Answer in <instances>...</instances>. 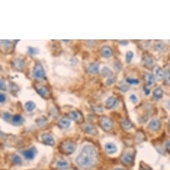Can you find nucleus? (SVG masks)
<instances>
[{"instance_id":"c9c22d12","label":"nucleus","mask_w":170,"mask_h":170,"mask_svg":"<svg viewBox=\"0 0 170 170\" xmlns=\"http://www.w3.org/2000/svg\"><path fill=\"white\" fill-rule=\"evenodd\" d=\"M165 79H166V80H165L166 84L168 85H170V74H169L166 75Z\"/></svg>"},{"instance_id":"e433bc0d","label":"nucleus","mask_w":170,"mask_h":170,"mask_svg":"<svg viewBox=\"0 0 170 170\" xmlns=\"http://www.w3.org/2000/svg\"><path fill=\"white\" fill-rule=\"evenodd\" d=\"M0 88L1 90H6V86H5V83L3 80H1V84H0Z\"/></svg>"},{"instance_id":"9b49d317","label":"nucleus","mask_w":170,"mask_h":170,"mask_svg":"<svg viewBox=\"0 0 170 170\" xmlns=\"http://www.w3.org/2000/svg\"><path fill=\"white\" fill-rule=\"evenodd\" d=\"M24 61L21 59H15L12 62L13 68L18 71H21L24 68Z\"/></svg>"},{"instance_id":"4be33fe9","label":"nucleus","mask_w":170,"mask_h":170,"mask_svg":"<svg viewBox=\"0 0 170 170\" xmlns=\"http://www.w3.org/2000/svg\"><path fill=\"white\" fill-rule=\"evenodd\" d=\"M12 121L13 124H15L16 125H19L24 123V119L20 115H15L13 117Z\"/></svg>"},{"instance_id":"4c0bfd02","label":"nucleus","mask_w":170,"mask_h":170,"mask_svg":"<svg viewBox=\"0 0 170 170\" xmlns=\"http://www.w3.org/2000/svg\"><path fill=\"white\" fill-rule=\"evenodd\" d=\"M5 99H6L5 95L4 93H1V95H0V102H1V103H3L5 101Z\"/></svg>"},{"instance_id":"79ce46f5","label":"nucleus","mask_w":170,"mask_h":170,"mask_svg":"<svg viewBox=\"0 0 170 170\" xmlns=\"http://www.w3.org/2000/svg\"><path fill=\"white\" fill-rule=\"evenodd\" d=\"M169 132H170V120L169 121Z\"/></svg>"},{"instance_id":"423d86ee","label":"nucleus","mask_w":170,"mask_h":170,"mask_svg":"<svg viewBox=\"0 0 170 170\" xmlns=\"http://www.w3.org/2000/svg\"><path fill=\"white\" fill-rule=\"evenodd\" d=\"M118 103L119 102L116 97L111 96L105 102V107L107 109H113L118 106Z\"/></svg>"},{"instance_id":"473e14b6","label":"nucleus","mask_w":170,"mask_h":170,"mask_svg":"<svg viewBox=\"0 0 170 170\" xmlns=\"http://www.w3.org/2000/svg\"><path fill=\"white\" fill-rule=\"evenodd\" d=\"M4 119L5 121H6L7 122H9L10 121V119H11V115L10 113H7V112H5L4 113Z\"/></svg>"},{"instance_id":"58836bf2","label":"nucleus","mask_w":170,"mask_h":170,"mask_svg":"<svg viewBox=\"0 0 170 170\" xmlns=\"http://www.w3.org/2000/svg\"><path fill=\"white\" fill-rule=\"evenodd\" d=\"M166 149L168 153L170 154V140H168L166 143Z\"/></svg>"},{"instance_id":"f704fd0d","label":"nucleus","mask_w":170,"mask_h":170,"mask_svg":"<svg viewBox=\"0 0 170 170\" xmlns=\"http://www.w3.org/2000/svg\"><path fill=\"white\" fill-rule=\"evenodd\" d=\"M130 98L131 99V101H132L133 103V104H135V103L138 102V97H136V96H135V95H134V94L131 95L130 97Z\"/></svg>"},{"instance_id":"ea45409f","label":"nucleus","mask_w":170,"mask_h":170,"mask_svg":"<svg viewBox=\"0 0 170 170\" xmlns=\"http://www.w3.org/2000/svg\"><path fill=\"white\" fill-rule=\"evenodd\" d=\"M144 92H145V93H146V96H147V95H149V93H150L149 90L146 88V86H144Z\"/></svg>"},{"instance_id":"412c9836","label":"nucleus","mask_w":170,"mask_h":170,"mask_svg":"<svg viewBox=\"0 0 170 170\" xmlns=\"http://www.w3.org/2000/svg\"><path fill=\"white\" fill-rule=\"evenodd\" d=\"M133 160V157L132 155L130 154H125L123 155L121 157V161L122 162L125 164H130L132 162Z\"/></svg>"},{"instance_id":"2eb2a0df","label":"nucleus","mask_w":170,"mask_h":170,"mask_svg":"<svg viewBox=\"0 0 170 170\" xmlns=\"http://www.w3.org/2000/svg\"><path fill=\"white\" fill-rule=\"evenodd\" d=\"M105 151L109 154H115L117 151V147L116 145L113 143H108L105 144Z\"/></svg>"},{"instance_id":"ddd939ff","label":"nucleus","mask_w":170,"mask_h":170,"mask_svg":"<svg viewBox=\"0 0 170 170\" xmlns=\"http://www.w3.org/2000/svg\"><path fill=\"white\" fill-rule=\"evenodd\" d=\"M154 76L155 77L157 80H161L163 79L166 76V74L164 73V71L160 67L156 66L154 68Z\"/></svg>"},{"instance_id":"f8f14e48","label":"nucleus","mask_w":170,"mask_h":170,"mask_svg":"<svg viewBox=\"0 0 170 170\" xmlns=\"http://www.w3.org/2000/svg\"><path fill=\"white\" fill-rule=\"evenodd\" d=\"M41 139L44 144L47 145V146H54L55 144V141L52 136L50 134H43L41 135Z\"/></svg>"},{"instance_id":"f3484780","label":"nucleus","mask_w":170,"mask_h":170,"mask_svg":"<svg viewBox=\"0 0 170 170\" xmlns=\"http://www.w3.org/2000/svg\"><path fill=\"white\" fill-rule=\"evenodd\" d=\"M88 71L90 74H97L99 71V63L96 62L91 63L88 67Z\"/></svg>"},{"instance_id":"c756f323","label":"nucleus","mask_w":170,"mask_h":170,"mask_svg":"<svg viewBox=\"0 0 170 170\" xmlns=\"http://www.w3.org/2000/svg\"><path fill=\"white\" fill-rule=\"evenodd\" d=\"M13 162L15 164H21V159L18 155H13L12 157Z\"/></svg>"},{"instance_id":"a19ab883","label":"nucleus","mask_w":170,"mask_h":170,"mask_svg":"<svg viewBox=\"0 0 170 170\" xmlns=\"http://www.w3.org/2000/svg\"><path fill=\"white\" fill-rule=\"evenodd\" d=\"M166 106H167V108H168L169 110H170V99H169L168 102H167Z\"/></svg>"},{"instance_id":"7ed1b4c3","label":"nucleus","mask_w":170,"mask_h":170,"mask_svg":"<svg viewBox=\"0 0 170 170\" xmlns=\"http://www.w3.org/2000/svg\"><path fill=\"white\" fill-rule=\"evenodd\" d=\"M76 146L73 142L65 141L62 144L60 149L62 153L65 154H71L76 150Z\"/></svg>"},{"instance_id":"5701e85b","label":"nucleus","mask_w":170,"mask_h":170,"mask_svg":"<svg viewBox=\"0 0 170 170\" xmlns=\"http://www.w3.org/2000/svg\"><path fill=\"white\" fill-rule=\"evenodd\" d=\"M35 104L34 102H33L32 101H29L27 102L26 104H25V107H26V110L27 111H29V112H32L33 110H34V109L35 108Z\"/></svg>"},{"instance_id":"6ab92c4d","label":"nucleus","mask_w":170,"mask_h":170,"mask_svg":"<svg viewBox=\"0 0 170 170\" xmlns=\"http://www.w3.org/2000/svg\"><path fill=\"white\" fill-rule=\"evenodd\" d=\"M71 121L68 118H63L60 119V121L58 122V125H59L61 128H63V129L69 127Z\"/></svg>"},{"instance_id":"f03ea898","label":"nucleus","mask_w":170,"mask_h":170,"mask_svg":"<svg viewBox=\"0 0 170 170\" xmlns=\"http://www.w3.org/2000/svg\"><path fill=\"white\" fill-rule=\"evenodd\" d=\"M99 125L105 132H110L113 127V121L107 116H102L99 119Z\"/></svg>"},{"instance_id":"393cba45","label":"nucleus","mask_w":170,"mask_h":170,"mask_svg":"<svg viewBox=\"0 0 170 170\" xmlns=\"http://www.w3.org/2000/svg\"><path fill=\"white\" fill-rule=\"evenodd\" d=\"M102 73L104 77H111L113 76L112 71H111L108 68H107V67H105V68H103V69L102 70Z\"/></svg>"},{"instance_id":"2f4dec72","label":"nucleus","mask_w":170,"mask_h":170,"mask_svg":"<svg viewBox=\"0 0 170 170\" xmlns=\"http://www.w3.org/2000/svg\"><path fill=\"white\" fill-rule=\"evenodd\" d=\"M28 52L31 54H38L39 53V50L35 47H28Z\"/></svg>"},{"instance_id":"6e6552de","label":"nucleus","mask_w":170,"mask_h":170,"mask_svg":"<svg viewBox=\"0 0 170 170\" xmlns=\"http://www.w3.org/2000/svg\"><path fill=\"white\" fill-rule=\"evenodd\" d=\"M144 78L145 82H146V85L147 86H150V87H152V86L154 85L155 83V79L153 75L148 74V73H146L144 74Z\"/></svg>"},{"instance_id":"20e7f679","label":"nucleus","mask_w":170,"mask_h":170,"mask_svg":"<svg viewBox=\"0 0 170 170\" xmlns=\"http://www.w3.org/2000/svg\"><path fill=\"white\" fill-rule=\"evenodd\" d=\"M33 76L38 79H42L45 77L46 73L43 66L40 63H37L33 69Z\"/></svg>"},{"instance_id":"a878e982","label":"nucleus","mask_w":170,"mask_h":170,"mask_svg":"<svg viewBox=\"0 0 170 170\" xmlns=\"http://www.w3.org/2000/svg\"><path fill=\"white\" fill-rule=\"evenodd\" d=\"M57 166L58 168H67L69 167V163L67 161L65 160H60L57 161Z\"/></svg>"},{"instance_id":"cd10ccee","label":"nucleus","mask_w":170,"mask_h":170,"mask_svg":"<svg viewBox=\"0 0 170 170\" xmlns=\"http://www.w3.org/2000/svg\"><path fill=\"white\" fill-rule=\"evenodd\" d=\"M126 82L129 83L130 85H138L139 83V81L138 79H136V78H131V77H127L126 78Z\"/></svg>"},{"instance_id":"37998d69","label":"nucleus","mask_w":170,"mask_h":170,"mask_svg":"<svg viewBox=\"0 0 170 170\" xmlns=\"http://www.w3.org/2000/svg\"><path fill=\"white\" fill-rule=\"evenodd\" d=\"M115 170H124L123 169H121V168H118V169H116Z\"/></svg>"},{"instance_id":"72a5a7b5","label":"nucleus","mask_w":170,"mask_h":170,"mask_svg":"<svg viewBox=\"0 0 170 170\" xmlns=\"http://www.w3.org/2000/svg\"><path fill=\"white\" fill-rule=\"evenodd\" d=\"M116 82V78L115 77H109V79L107 81V84L108 85H110L111 84H113V83Z\"/></svg>"},{"instance_id":"bb28decb","label":"nucleus","mask_w":170,"mask_h":170,"mask_svg":"<svg viewBox=\"0 0 170 170\" xmlns=\"http://www.w3.org/2000/svg\"><path fill=\"white\" fill-rule=\"evenodd\" d=\"M121 125H122V126H123V127L126 130H129L130 129V128H132V125H133L132 122H131L130 120H128V119H124V120L122 121Z\"/></svg>"},{"instance_id":"7c9ffc66","label":"nucleus","mask_w":170,"mask_h":170,"mask_svg":"<svg viewBox=\"0 0 170 170\" xmlns=\"http://www.w3.org/2000/svg\"><path fill=\"white\" fill-rule=\"evenodd\" d=\"M139 170H152V169L146 163L141 162L139 167Z\"/></svg>"},{"instance_id":"1a4fd4ad","label":"nucleus","mask_w":170,"mask_h":170,"mask_svg":"<svg viewBox=\"0 0 170 170\" xmlns=\"http://www.w3.org/2000/svg\"><path fill=\"white\" fill-rule=\"evenodd\" d=\"M100 52H101V54L103 57H110L111 55H113V51L111 49V47L110 46H103L101 49H100Z\"/></svg>"},{"instance_id":"c85d7f7f","label":"nucleus","mask_w":170,"mask_h":170,"mask_svg":"<svg viewBox=\"0 0 170 170\" xmlns=\"http://www.w3.org/2000/svg\"><path fill=\"white\" fill-rule=\"evenodd\" d=\"M133 57V53L132 52H127L126 54V56H125V61H126L127 63H130L131 62V61L132 60Z\"/></svg>"},{"instance_id":"4468645a","label":"nucleus","mask_w":170,"mask_h":170,"mask_svg":"<svg viewBox=\"0 0 170 170\" xmlns=\"http://www.w3.org/2000/svg\"><path fill=\"white\" fill-rule=\"evenodd\" d=\"M161 127V122L158 119H153L149 124V128L152 131L156 132L160 130Z\"/></svg>"},{"instance_id":"a211bd4d","label":"nucleus","mask_w":170,"mask_h":170,"mask_svg":"<svg viewBox=\"0 0 170 170\" xmlns=\"http://www.w3.org/2000/svg\"><path fill=\"white\" fill-rule=\"evenodd\" d=\"M83 130H84L85 132L89 133V134H95L96 132V128L93 126V125H91L90 124H85L84 126H83Z\"/></svg>"},{"instance_id":"aec40b11","label":"nucleus","mask_w":170,"mask_h":170,"mask_svg":"<svg viewBox=\"0 0 170 170\" xmlns=\"http://www.w3.org/2000/svg\"><path fill=\"white\" fill-rule=\"evenodd\" d=\"M163 91L161 88H156L155 90L153 92V96H154V99L155 100H159L161 98V97L163 96Z\"/></svg>"},{"instance_id":"b1692460","label":"nucleus","mask_w":170,"mask_h":170,"mask_svg":"<svg viewBox=\"0 0 170 170\" xmlns=\"http://www.w3.org/2000/svg\"><path fill=\"white\" fill-rule=\"evenodd\" d=\"M167 47V45L163 42H158L155 45L154 48L157 52H162L164 49H166Z\"/></svg>"},{"instance_id":"f257e3e1","label":"nucleus","mask_w":170,"mask_h":170,"mask_svg":"<svg viewBox=\"0 0 170 170\" xmlns=\"http://www.w3.org/2000/svg\"><path fill=\"white\" fill-rule=\"evenodd\" d=\"M98 156L96 149L91 146H85L77 158L78 166L83 169L92 168L96 165Z\"/></svg>"},{"instance_id":"9d476101","label":"nucleus","mask_w":170,"mask_h":170,"mask_svg":"<svg viewBox=\"0 0 170 170\" xmlns=\"http://www.w3.org/2000/svg\"><path fill=\"white\" fill-rule=\"evenodd\" d=\"M37 90L38 93L40 94L41 97H44V98H48L49 97V94H50L49 91L46 86L44 85L39 86L38 88H37V90Z\"/></svg>"},{"instance_id":"0eeeda50","label":"nucleus","mask_w":170,"mask_h":170,"mask_svg":"<svg viewBox=\"0 0 170 170\" xmlns=\"http://www.w3.org/2000/svg\"><path fill=\"white\" fill-rule=\"evenodd\" d=\"M36 154H37V150L35 147H32V148L27 149L23 152L24 157L27 160H32L35 157Z\"/></svg>"},{"instance_id":"dca6fc26","label":"nucleus","mask_w":170,"mask_h":170,"mask_svg":"<svg viewBox=\"0 0 170 170\" xmlns=\"http://www.w3.org/2000/svg\"><path fill=\"white\" fill-rule=\"evenodd\" d=\"M82 114L79 112V111H71L70 113H69L68 117L69 118H70L72 120H74L76 121H78L80 120V119L82 118Z\"/></svg>"},{"instance_id":"39448f33","label":"nucleus","mask_w":170,"mask_h":170,"mask_svg":"<svg viewBox=\"0 0 170 170\" xmlns=\"http://www.w3.org/2000/svg\"><path fill=\"white\" fill-rule=\"evenodd\" d=\"M142 62L145 67L147 68H151L154 65V60L151 55L147 53H144L142 55Z\"/></svg>"}]
</instances>
